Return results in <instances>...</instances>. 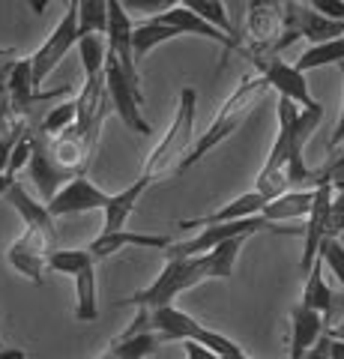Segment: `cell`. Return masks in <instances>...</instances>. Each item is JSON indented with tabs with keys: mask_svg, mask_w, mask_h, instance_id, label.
I'll use <instances>...</instances> for the list:
<instances>
[{
	"mask_svg": "<svg viewBox=\"0 0 344 359\" xmlns=\"http://www.w3.org/2000/svg\"><path fill=\"white\" fill-rule=\"evenodd\" d=\"M258 66V75H263V81L279 90L282 99H291L294 105H303V108H312L317 105L312 93H308V81L305 75L294 69V63H284L279 54H270V57H254L252 60Z\"/></svg>",
	"mask_w": 344,
	"mask_h": 359,
	"instance_id": "7c38bea8",
	"label": "cell"
},
{
	"mask_svg": "<svg viewBox=\"0 0 344 359\" xmlns=\"http://www.w3.org/2000/svg\"><path fill=\"white\" fill-rule=\"evenodd\" d=\"M78 54H81V66H84V78H99L105 69V36H96V33H90V36H78Z\"/></svg>",
	"mask_w": 344,
	"mask_h": 359,
	"instance_id": "4316f807",
	"label": "cell"
},
{
	"mask_svg": "<svg viewBox=\"0 0 344 359\" xmlns=\"http://www.w3.org/2000/svg\"><path fill=\"white\" fill-rule=\"evenodd\" d=\"M299 306L324 314V318H329L332 309H336V294L329 290L326 278H324V261H320V257H315V264L308 266V273H305V290H303Z\"/></svg>",
	"mask_w": 344,
	"mask_h": 359,
	"instance_id": "44dd1931",
	"label": "cell"
},
{
	"mask_svg": "<svg viewBox=\"0 0 344 359\" xmlns=\"http://www.w3.org/2000/svg\"><path fill=\"white\" fill-rule=\"evenodd\" d=\"M252 233H237L225 243H219L213 252H207V278H231L234 276V266H237V257L242 252V245Z\"/></svg>",
	"mask_w": 344,
	"mask_h": 359,
	"instance_id": "7402d4cb",
	"label": "cell"
},
{
	"mask_svg": "<svg viewBox=\"0 0 344 359\" xmlns=\"http://www.w3.org/2000/svg\"><path fill=\"white\" fill-rule=\"evenodd\" d=\"M338 63H344V36L320 42V45H308V48L299 54V60L294 63V69L305 75L312 69H320V66H338Z\"/></svg>",
	"mask_w": 344,
	"mask_h": 359,
	"instance_id": "d4e9b609",
	"label": "cell"
},
{
	"mask_svg": "<svg viewBox=\"0 0 344 359\" xmlns=\"http://www.w3.org/2000/svg\"><path fill=\"white\" fill-rule=\"evenodd\" d=\"M329 212H332V186L320 177V183L315 186L312 210H308V224H305V237H303V257H299V269L308 273V266L315 264L320 243L329 237Z\"/></svg>",
	"mask_w": 344,
	"mask_h": 359,
	"instance_id": "4fadbf2b",
	"label": "cell"
},
{
	"mask_svg": "<svg viewBox=\"0 0 344 359\" xmlns=\"http://www.w3.org/2000/svg\"><path fill=\"white\" fill-rule=\"evenodd\" d=\"M183 351H186V359H221V356H216L213 351H207V347L198 344V341H183Z\"/></svg>",
	"mask_w": 344,
	"mask_h": 359,
	"instance_id": "74e56055",
	"label": "cell"
},
{
	"mask_svg": "<svg viewBox=\"0 0 344 359\" xmlns=\"http://www.w3.org/2000/svg\"><path fill=\"white\" fill-rule=\"evenodd\" d=\"M195 108H198V90L195 87H183L180 96H177V111L171 126L165 129L162 141L153 147V153L144 162L141 177H147L150 183L168 171H180L183 159L192 150V138H195Z\"/></svg>",
	"mask_w": 344,
	"mask_h": 359,
	"instance_id": "7a4b0ae2",
	"label": "cell"
},
{
	"mask_svg": "<svg viewBox=\"0 0 344 359\" xmlns=\"http://www.w3.org/2000/svg\"><path fill=\"white\" fill-rule=\"evenodd\" d=\"M162 347V339L153 330L147 332H120L114 341H111L102 353H99L96 359H150L153 353H156Z\"/></svg>",
	"mask_w": 344,
	"mask_h": 359,
	"instance_id": "ac0fdd59",
	"label": "cell"
},
{
	"mask_svg": "<svg viewBox=\"0 0 344 359\" xmlns=\"http://www.w3.org/2000/svg\"><path fill=\"white\" fill-rule=\"evenodd\" d=\"M183 9L195 13L201 21L213 25L216 30H221L231 39V25H228V15H225V6H221V0H183ZM231 42H234V39H231ZM242 51H246V48H242Z\"/></svg>",
	"mask_w": 344,
	"mask_h": 359,
	"instance_id": "83f0119b",
	"label": "cell"
},
{
	"mask_svg": "<svg viewBox=\"0 0 344 359\" xmlns=\"http://www.w3.org/2000/svg\"><path fill=\"white\" fill-rule=\"evenodd\" d=\"M329 162H336V165H344V150L341 153H332V159Z\"/></svg>",
	"mask_w": 344,
	"mask_h": 359,
	"instance_id": "ee69618b",
	"label": "cell"
},
{
	"mask_svg": "<svg viewBox=\"0 0 344 359\" xmlns=\"http://www.w3.org/2000/svg\"><path fill=\"white\" fill-rule=\"evenodd\" d=\"M4 198H6V204H13V207H15V212L21 216V222H25V224H39V228H54V219L48 216L46 204H39V201H33V198H30V192H27V189L18 183V180H15L13 186H9V192H6ZM54 231H57V228H54Z\"/></svg>",
	"mask_w": 344,
	"mask_h": 359,
	"instance_id": "cb8c5ba5",
	"label": "cell"
},
{
	"mask_svg": "<svg viewBox=\"0 0 344 359\" xmlns=\"http://www.w3.org/2000/svg\"><path fill=\"white\" fill-rule=\"evenodd\" d=\"M27 135H30V162H27L30 165V180L36 183L42 201L48 204V201L78 174H72V171H66L63 165H57V159H54V153H51V144H48V135L39 132V126L30 123Z\"/></svg>",
	"mask_w": 344,
	"mask_h": 359,
	"instance_id": "9c48e42d",
	"label": "cell"
},
{
	"mask_svg": "<svg viewBox=\"0 0 344 359\" xmlns=\"http://www.w3.org/2000/svg\"><path fill=\"white\" fill-rule=\"evenodd\" d=\"M87 264H96L93 257L87 255V249H54L48 255V269H54V273H63V276H75Z\"/></svg>",
	"mask_w": 344,
	"mask_h": 359,
	"instance_id": "f1b7e54d",
	"label": "cell"
},
{
	"mask_svg": "<svg viewBox=\"0 0 344 359\" xmlns=\"http://www.w3.org/2000/svg\"><path fill=\"white\" fill-rule=\"evenodd\" d=\"M75 278V318L81 323H90L99 318V302H96V264L81 266Z\"/></svg>",
	"mask_w": 344,
	"mask_h": 359,
	"instance_id": "603a6c76",
	"label": "cell"
},
{
	"mask_svg": "<svg viewBox=\"0 0 344 359\" xmlns=\"http://www.w3.org/2000/svg\"><path fill=\"white\" fill-rule=\"evenodd\" d=\"M0 359H27V353L18 347H0Z\"/></svg>",
	"mask_w": 344,
	"mask_h": 359,
	"instance_id": "b9f144b4",
	"label": "cell"
},
{
	"mask_svg": "<svg viewBox=\"0 0 344 359\" xmlns=\"http://www.w3.org/2000/svg\"><path fill=\"white\" fill-rule=\"evenodd\" d=\"M75 42H78V9H75V0H69V4H66L63 18L57 21V27L48 33V39L39 45L36 54L27 57L30 60L33 87L39 90V84L54 72V66H57L66 54L75 48Z\"/></svg>",
	"mask_w": 344,
	"mask_h": 359,
	"instance_id": "52a82bcc",
	"label": "cell"
},
{
	"mask_svg": "<svg viewBox=\"0 0 344 359\" xmlns=\"http://www.w3.org/2000/svg\"><path fill=\"white\" fill-rule=\"evenodd\" d=\"M221 6H225V15H228V25H231V39L242 48V25H246L249 0H221Z\"/></svg>",
	"mask_w": 344,
	"mask_h": 359,
	"instance_id": "d6a6232c",
	"label": "cell"
},
{
	"mask_svg": "<svg viewBox=\"0 0 344 359\" xmlns=\"http://www.w3.org/2000/svg\"><path fill=\"white\" fill-rule=\"evenodd\" d=\"M0 347H4V339H0Z\"/></svg>",
	"mask_w": 344,
	"mask_h": 359,
	"instance_id": "f6af8a7d",
	"label": "cell"
},
{
	"mask_svg": "<svg viewBox=\"0 0 344 359\" xmlns=\"http://www.w3.org/2000/svg\"><path fill=\"white\" fill-rule=\"evenodd\" d=\"M317 257L332 269V276H336L338 285L344 287V243L338 237H326L324 243H320Z\"/></svg>",
	"mask_w": 344,
	"mask_h": 359,
	"instance_id": "1f68e13d",
	"label": "cell"
},
{
	"mask_svg": "<svg viewBox=\"0 0 344 359\" xmlns=\"http://www.w3.org/2000/svg\"><path fill=\"white\" fill-rule=\"evenodd\" d=\"M329 359H344V339H332L329 335Z\"/></svg>",
	"mask_w": 344,
	"mask_h": 359,
	"instance_id": "ab89813d",
	"label": "cell"
},
{
	"mask_svg": "<svg viewBox=\"0 0 344 359\" xmlns=\"http://www.w3.org/2000/svg\"><path fill=\"white\" fill-rule=\"evenodd\" d=\"M54 243H57V231L54 228H39V224H25L21 237L9 245V264L25 278H30L33 285H42L48 269V255L54 252Z\"/></svg>",
	"mask_w": 344,
	"mask_h": 359,
	"instance_id": "8992f818",
	"label": "cell"
},
{
	"mask_svg": "<svg viewBox=\"0 0 344 359\" xmlns=\"http://www.w3.org/2000/svg\"><path fill=\"white\" fill-rule=\"evenodd\" d=\"M263 207H266V201L252 189V192L240 195L237 201H231V204L219 207L216 212H209V216H198V219H183V222H177V228L192 231V228H209V224H225V222L252 219V216H261Z\"/></svg>",
	"mask_w": 344,
	"mask_h": 359,
	"instance_id": "9a60e30c",
	"label": "cell"
},
{
	"mask_svg": "<svg viewBox=\"0 0 344 359\" xmlns=\"http://www.w3.org/2000/svg\"><path fill=\"white\" fill-rule=\"evenodd\" d=\"M27 129H30V126H27ZM27 162H30V135L25 132V135L18 138V144L13 147V156H9V165H6V174L15 177Z\"/></svg>",
	"mask_w": 344,
	"mask_h": 359,
	"instance_id": "d590c367",
	"label": "cell"
},
{
	"mask_svg": "<svg viewBox=\"0 0 344 359\" xmlns=\"http://www.w3.org/2000/svg\"><path fill=\"white\" fill-rule=\"evenodd\" d=\"M102 81H105V93H108V102L111 108L117 111V117L126 123V126L132 132L138 135H150V123L144 120L141 114V105H144V93H141V84L129 81L126 72L120 69V66L114 63L105 54V69H102Z\"/></svg>",
	"mask_w": 344,
	"mask_h": 359,
	"instance_id": "ba28073f",
	"label": "cell"
},
{
	"mask_svg": "<svg viewBox=\"0 0 344 359\" xmlns=\"http://www.w3.org/2000/svg\"><path fill=\"white\" fill-rule=\"evenodd\" d=\"M15 183V177H9V174H0V198H4L9 192V186Z\"/></svg>",
	"mask_w": 344,
	"mask_h": 359,
	"instance_id": "7bdbcfd3",
	"label": "cell"
},
{
	"mask_svg": "<svg viewBox=\"0 0 344 359\" xmlns=\"http://www.w3.org/2000/svg\"><path fill=\"white\" fill-rule=\"evenodd\" d=\"M135 245V249H159L165 252L171 245V237H159V233H141V231H111V233H99V237L87 245V255L93 261H105V257L117 255Z\"/></svg>",
	"mask_w": 344,
	"mask_h": 359,
	"instance_id": "5bb4252c",
	"label": "cell"
},
{
	"mask_svg": "<svg viewBox=\"0 0 344 359\" xmlns=\"http://www.w3.org/2000/svg\"><path fill=\"white\" fill-rule=\"evenodd\" d=\"M132 25H135V21H132L126 9L120 6V0H108V25H105L108 57L126 72L129 81L141 84L138 63H135V54H132Z\"/></svg>",
	"mask_w": 344,
	"mask_h": 359,
	"instance_id": "30bf717a",
	"label": "cell"
},
{
	"mask_svg": "<svg viewBox=\"0 0 344 359\" xmlns=\"http://www.w3.org/2000/svg\"><path fill=\"white\" fill-rule=\"evenodd\" d=\"M261 231H279V233H291V228H275L263 216H252V219H240V222H225V224H209V228H201L192 240H183V243H171L165 249V261H174V257H198V255H207L213 252L219 243H225L237 233H261Z\"/></svg>",
	"mask_w": 344,
	"mask_h": 359,
	"instance_id": "5b68a950",
	"label": "cell"
},
{
	"mask_svg": "<svg viewBox=\"0 0 344 359\" xmlns=\"http://www.w3.org/2000/svg\"><path fill=\"white\" fill-rule=\"evenodd\" d=\"M150 189V180L147 177H138L132 186H126L123 192H117V195H108V204L102 207L105 212V224H102V233H111V231H123L126 228V222L129 216L135 212L138 207V201L141 195Z\"/></svg>",
	"mask_w": 344,
	"mask_h": 359,
	"instance_id": "e0dca14e",
	"label": "cell"
},
{
	"mask_svg": "<svg viewBox=\"0 0 344 359\" xmlns=\"http://www.w3.org/2000/svg\"><path fill=\"white\" fill-rule=\"evenodd\" d=\"M120 6L135 21V18H153V15L171 13V9L183 6V0H120Z\"/></svg>",
	"mask_w": 344,
	"mask_h": 359,
	"instance_id": "4dcf8cb0",
	"label": "cell"
},
{
	"mask_svg": "<svg viewBox=\"0 0 344 359\" xmlns=\"http://www.w3.org/2000/svg\"><path fill=\"white\" fill-rule=\"evenodd\" d=\"M303 359H329V332L324 330V335H320V339L315 341V347L312 351H308Z\"/></svg>",
	"mask_w": 344,
	"mask_h": 359,
	"instance_id": "f35d334b",
	"label": "cell"
},
{
	"mask_svg": "<svg viewBox=\"0 0 344 359\" xmlns=\"http://www.w3.org/2000/svg\"><path fill=\"white\" fill-rule=\"evenodd\" d=\"M105 204H108V192H102V189H99L87 174H78L48 201L46 210H48V216L57 222L63 216H78V212L102 210Z\"/></svg>",
	"mask_w": 344,
	"mask_h": 359,
	"instance_id": "8fae6325",
	"label": "cell"
},
{
	"mask_svg": "<svg viewBox=\"0 0 344 359\" xmlns=\"http://www.w3.org/2000/svg\"><path fill=\"white\" fill-rule=\"evenodd\" d=\"M51 4H69V0H30V9L39 15V13H46Z\"/></svg>",
	"mask_w": 344,
	"mask_h": 359,
	"instance_id": "60d3db41",
	"label": "cell"
},
{
	"mask_svg": "<svg viewBox=\"0 0 344 359\" xmlns=\"http://www.w3.org/2000/svg\"><path fill=\"white\" fill-rule=\"evenodd\" d=\"M303 4L312 9V13L324 15L329 21H338V25H344V0H303Z\"/></svg>",
	"mask_w": 344,
	"mask_h": 359,
	"instance_id": "e575fe53",
	"label": "cell"
},
{
	"mask_svg": "<svg viewBox=\"0 0 344 359\" xmlns=\"http://www.w3.org/2000/svg\"><path fill=\"white\" fill-rule=\"evenodd\" d=\"M150 330L159 335L162 344L165 341H198V344H204L207 351H213L221 359L246 356V351H242L237 341H231L228 335H221L216 330L204 327V323H198L192 314H186V311L174 309V306L150 311Z\"/></svg>",
	"mask_w": 344,
	"mask_h": 359,
	"instance_id": "277c9868",
	"label": "cell"
},
{
	"mask_svg": "<svg viewBox=\"0 0 344 359\" xmlns=\"http://www.w3.org/2000/svg\"><path fill=\"white\" fill-rule=\"evenodd\" d=\"M312 198H315V189H296V192H284L279 198L266 201V207L261 210V216L270 224L303 219V216H308V210H312Z\"/></svg>",
	"mask_w": 344,
	"mask_h": 359,
	"instance_id": "d6986e66",
	"label": "cell"
},
{
	"mask_svg": "<svg viewBox=\"0 0 344 359\" xmlns=\"http://www.w3.org/2000/svg\"><path fill=\"white\" fill-rule=\"evenodd\" d=\"M75 111H78V108H75V99H69V102L51 108L48 114L36 123V126H39V132H46L48 138H54V135H60L63 129H69L75 123Z\"/></svg>",
	"mask_w": 344,
	"mask_h": 359,
	"instance_id": "f546056e",
	"label": "cell"
},
{
	"mask_svg": "<svg viewBox=\"0 0 344 359\" xmlns=\"http://www.w3.org/2000/svg\"><path fill=\"white\" fill-rule=\"evenodd\" d=\"M338 339H344V335H338Z\"/></svg>",
	"mask_w": 344,
	"mask_h": 359,
	"instance_id": "bcb514c9",
	"label": "cell"
},
{
	"mask_svg": "<svg viewBox=\"0 0 344 359\" xmlns=\"http://www.w3.org/2000/svg\"><path fill=\"white\" fill-rule=\"evenodd\" d=\"M207 282V257L198 255V257H174V261H165V269L153 278V282L135 290L132 297L117 299V306H132V309H147V311H156L165 306H174V299L192 290L195 285Z\"/></svg>",
	"mask_w": 344,
	"mask_h": 359,
	"instance_id": "3957f363",
	"label": "cell"
},
{
	"mask_svg": "<svg viewBox=\"0 0 344 359\" xmlns=\"http://www.w3.org/2000/svg\"><path fill=\"white\" fill-rule=\"evenodd\" d=\"M338 69H341V108H338V123H336L332 138H329V150L332 153H338V147L344 144V63H338Z\"/></svg>",
	"mask_w": 344,
	"mask_h": 359,
	"instance_id": "8d00e7d4",
	"label": "cell"
},
{
	"mask_svg": "<svg viewBox=\"0 0 344 359\" xmlns=\"http://www.w3.org/2000/svg\"><path fill=\"white\" fill-rule=\"evenodd\" d=\"M78 9V36H105L108 25V0H75Z\"/></svg>",
	"mask_w": 344,
	"mask_h": 359,
	"instance_id": "484cf974",
	"label": "cell"
},
{
	"mask_svg": "<svg viewBox=\"0 0 344 359\" xmlns=\"http://www.w3.org/2000/svg\"><path fill=\"white\" fill-rule=\"evenodd\" d=\"M326 323L324 314H317L305 306L291 309V347H287V359H303L315 347V341L324 335Z\"/></svg>",
	"mask_w": 344,
	"mask_h": 359,
	"instance_id": "2e32d148",
	"label": "cell"
},
{
	"mask_svg": "<svg viewBox=\"0 0 344 359\" xmlns=\"http://www.w3.org/2000/svg\"><path fill=\"white\" fill-rule=\"evenodd\" d=\"M30 120H15L4 135H0V174H6V165H9V156H13V147L18 144V138L27 132Z\"/></svg>",
	"mask_w": 344,
	"mask_h": 359,
	"instance_id": "836d02e7",
	"label": "cell"
},
{
	"mask_svg": "<svg viewBox=\"0 0 344 359\" xmlns=\"http://www.w3.org/2000/svg\"><path fill=\"white\" fill-rule=\"evenodd\" d=\"M180 36V30L171 25H162L156 18H141L132 25V54H135V63L144 60L147 54L156 48V45H165Z\"/></svg>",
	"mask_w": 344,
	"mask_h": 359,
	"instance_id": "ffe728a7",
	"label": "cell"
},
{
	"mask_svg": "<svg viewBox=\"0 0 344 359\" xmlns=\"http://www.w3.org/2000/svg\"><path fill=\"white\" fill-rule=\"evenodd\" d=\"M266 90H270V84L263 81V75H258V72H254V75H242L240 84L231 90V96L225 99V102H221L216 120L209 123V129L192 144V150H188V156L183 159L180 171L198 165L209 150H216L221 141L231 138V135H234V132L242 126V120H246L252 111H254V105H258L261 99H263Z\"/></svg>",
	"mask_w": 344,
	"mask_h": 359,
	"instance_id": "6da1fadb",
	"label": "cell"
}]
</instances>
